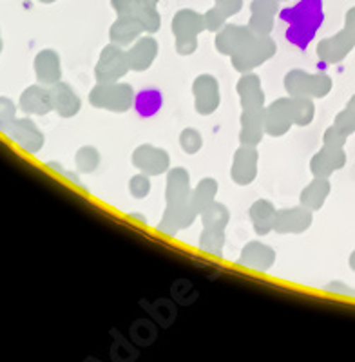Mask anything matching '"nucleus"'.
I'll use <instances>...</instances> for the list:
<instances>
[{"label":"nucleus","instance_id":"f257e3e1","mask_svg":"<svg viewBox=\"0 0 355 362\" xmlns=\"http://www.w3.org/2000/svg\"><path fill=\"white\" fill-rule=\"evenodd\" d=\"M199 214L192 205V185L190 174L183 167H174L167 173L165 181V210L158 223L161 234L178 235L182 230L194 225Z\"/></svg>","mask_w":355,"mask_h":362},{"label":"nucleus","instance_id":"f03ea898","mask_svg":"<svg viewBox=\"0 0 355 362\" xmlns=\"http://www.w3.org/2000/svg\"><path fill=\"white\" fill-rule=\"evenodd\" d=\"M89 103L93 107L102 109L109 112H127L134 107L136 102V93L131 83H125L122 80L118 82H96V86L89 90Z\"/></svg>","mask_w":355,"mask_h":362},{"label":"nucleus","instance_id":"7ed1b4c3","mask_svg":"<svg viewBox=\"0 0 355 362\" xmlns=\"http://www.w3.org/2000/svg\"><path fill=\"white\" fill-rule=\"evenodd\" d=\"M206 31L205 17L194 11L183 9L173 18L174 49L180 57H190L198 51L199 35Z\"/></svg>","mask_w":355,"mask_h":362},{"label":"nucleus","instance_id":"20e7f679","mask_svg":"<svg viewBox=\"0 0 355 362\" xmlns=\"http://www.w3.org/2000/svg\"><path fill=\"white\" fill-rule=\"evenodd\" d=\"M277 53V44L270 35L260 37L254 35L245 42L240 49L231 57V64L238 73H252L254 69L267 64Z\"/></svg>","mask_w":355,"mask_h":362},{"label":"nucleus","instance_id":"39448f33","mask_svg":"<svg viewBox=\"0 0 355 362\" xmlns=\"http://www.w3.org/2000/svg\"><path fill=\"white\" fill-rule=\"evenodd\" d=\"M286 95L308 96V98H325L330 95L334 82L325 73H306L303 69H290L283 78Z\"/></svg>","mask_w":355,"mask_h":362},{"label":"nucleus","instance_id":"423d86ee","mask_svg":"<svg viewBox=\"0 0 355 362\" xmlns=\"http://www.w3.org/2000/svg\"><path fill=\"white\" fill-rule=\"evenodd\" d=\"M131 71L127 51L118 44H107L100 51L98 62L95 66L96 82H118Z\"/></svg>","mask_w":355,"mask_h":362},{"label":"nucleus","instance_id":"0eeeda50","mask_svg":"<svg viewBox=\"0 0 355 362\" xmlns=\"http://www.w3.org/2000/svg\"><path fill=\"white\" fill-rule=\"evenodd\" d=\"M131 163L140 173L149 174L151 177L163 176L170 169V156L165 148L151 144H141L132 151Z\"/></svg>","mask_w":355,"mask_h":362},{"label":"nucleus","instance_id":"6e6552de","mask_svg":"<svg viewBox=\"0 0 355 362\" xmlns=\"http://www.w3.org/2000/svg\"><path fill=\"white\" fill-rule=\"evenodd\" d=\"M192 96H194V109L198 115H214L221 103V89L214 74H198L192 82Z\"/></svg>","mask_w":355,"mask_h":362},{"label":"nucleus","instance_id":"1a4fd4ad","mask_svg":"<svg viewBox=\"0 0 355 362\" xmlns=\"http://www.w3.org/2000/svg\"><path fill=\"white\" fill-rule=\"evenodd\" d=\"M257 167H260V153L257 147L250 145H240L232 156L231 177L238 187L252 185L257 177Z\"/></svg>","mask_w":355,"mask_h":362},{"label":"nucleus","instance_id":"9d476101","mask_svg":"<svg viewBox=\"0 0 355 362\" xmlns=\"http://www.w3.org/2000/svg\"><path fill=\"white\" fill-rule=\"evenodd\" d=\"M312 223H314V212L312 210L305 209L303 205L289 206V209L277 210L274 232L281 235L303 234L312 226Z\"/></svg>","mask_w":355,"mask_h":362},{"label":"nucleus","instance_id":"9b49d317","mask_svg":"<svg viewBox=\"0 0 355 362\" xmlns=\"http://www.w3.org/2000/svg\"><path fill=\"white\" fill-rule=\"evenodd\" d=\"M6 134L11 138L25 153L37 154L44 147V132L37 127L33 119L29 118H17L11 124V127L6 131Z\"/></svg>","mask_w":355,"mask_h":362},{"label":"nucleus","instance_id":"f8f14e48","mask_svg":"<svg viewBox=\"0 0 355 362\" xmlns=\"http://www.w3.org/2000/svg\"><path fill=\"white\" fill-rule=\"evenodd\" d=\"M355 47V38L348 33L347 29L339 31V33L332 35V37L322 38L318 44V53L319 60L325 64H339L343 62L344 58L354 51Z\"/></svg>","mask_w":355,"mask_h":362},{"label":"nucleus","instance_id":"ddd939ff","mask_svg":"<svg viewBox=\"0 0 355 362\" xmlns=\"http://www.w3.org/2000/svg\"><path fill=\"white\" fill-rule=\"evenodd\" d=\"M347 165L344 147H330L322 145L310 160V173L314 177H330Z\"/></svg>","mask_w":355,"mask_h":362},{"label":"nucleus","instance_id":"4468645a","mask_svg":"<svg viewBox=\"0 0 355 362\" xmlns=\"http://www.w3.org/2000/svg\"><path fill=\"white\" fill-rule=\"evenodd\" d=\"M238 263L256 272H269L276 263V250L261 241H248L240 252Z\"/></svg>","mask_w":355,"mask_h":362},{"label":"nucleus","instance_id":"2eb2a0df","mask_svg":"<svg viewBox=\"0 0 355 362\" xmlns=\"http://www.w3.org/2000/svg\"><path fill=\"white\" fill-rule=\"evenodd\" d=\"M235 93L240 96L241 109L267 107L263 83L256 73H241V78L235 83Z\"/></svg>","mask_w":355,"mask_h":362},{"label":"nucleus","instance_id":"dca6fc26","mask_svg":"<svg viewBox=\"0 0 355 362\" xmlns=\"http://www.w3.org/2000/svg\"><path fill=\"white\" fill-rule=\"evenodd\" d=\"M158 51H160V45L154 37H140L134 44L129 45L127 49V58L131 71L134 73H144V71L151 69V66L154 64L158 57Z\"/></svg>","mask_w":355,"mask_h":362},{"label":"nucleus","instance_id":"f3484780","mask_svg":"<svg viewBox=\"0 0 355 362\" xmlns=\"http://www.w3.org/2000/svg\"><path fill=\"white\" fill-rule=\"evenodd\" d=\"M252 37V29L248 28V25H223L214 37L216 51H218L219 54H223V57L231 58L245 42L250 40Z\"/></svg>","mask_w":355,"mask_h":362},{"label":"nucleus","instance_id":"a211bd4d","mask_svg":"<svg viewBox=\"0 0 355 362\" xmlns=\"http://www.w3.org/2000/svg\"><path fill=\"white\" fill-rule=\"evenodd\" d=\"M21 109L25 115L46 116L53 111V96H51V87L44 83L29 86L21 95Z\"/></svg>","mask_w":355,"mask_h":362},{"label":"nucleus","instance_id":"6ab92c4d","mask_svg":"<svg viewBox=\"0 0 355 362\" xmlns=\"http://www.w3.org/2000/svg\"><path fill=\"white\" fill-rule=\"evenodd\" d=\"M293 127L290 118L289 107H286V96L274 100L270 105L264 107V132L272 138L285 136Z\"/></svg>","mask_w":355,"mask_h":362},{"label":"nucleus","instance_id":"aec40b11","mask_svg":"<svg viewBox=\"0 0 355 362\" xmlns=\"http://www.w3.org/2000/svg\"><path fill=\"white\" fill-rule=\"evenodd\" d=\"M240 145L257 147L264 138V107L243 109L240 118Z\"/></svg>","mask_w":355,"mask_h":362},{"label":"nucleus","instance_id":"412c9836","mask_svg":"<svg viewBox=\"0 0 355 362\" xmlns=\"http://www.w3.org/2000/svg\"><path fill=\"white\" fill-rule=\"evenodd\" d=\"M33 67L38 83L51 87L62 80V60L54 49H42L35 57Z\"/></svg>","mask_w":355,"mask_h":362},{"label":"nucleus","instance_id":"4be33fe9","mask_svg":"<svg viewBox=\"0 0 355 362\" xmlns=\"http://www.w3.org/2000/svg\"><path fill=\"white\" fill-rule=\"evenodd\" d=\"M51 96H53V111L62 118H73L82 109L80 96L69 83L62 82V80L51 86Z\"/></svg>","mask_w":355,"mask_h":362},{"label":"nucleus","instance_id":"5701e85b","mask_svg":"<svg viewBox=\"0 0 355 362\" xmlns=\"http://www.w3.org/2000/svg\"><path fill=\"white\" fill-rule=\"evenodd\" d=\"M276 216L277 209L269 199H257L248 209V218H250L252 228L257 235H269L270 232H274Z\"/></svg>","mask_w":355,"mask_h":362},{"label":"nucleus","instance_id":"b1692460","mask_svg":"<svg viewBox=\"0 0 355 362\" xmlns=\"http://www.w3.org/2000/svg\"><path fill=\"white\" fill-rule=\"evenodd\" d=\"M144 33V25L136 18L131 17V15H120V18L111 25L109 38H111L112 44H118L122 47H125V45L134 44Z\"/></svg>","mask_w":355,"mask_h":362},{"label":"nucleus","instance_id":"393cba45","mask_svg":"<svg viewBox=\"0 0 355 362\" xmlns=\"http://www.w3.org/2000/svg\"><path fill=\"white\" fill-rule=\"evenodd\" d=\"M332 185L328 177H314V180L310 181L308 185L301 190L299 194V205H303L305 209L315 210L321 209L325 203H327L328 196H330Z\"/></svg>","mask_w":355,"mask_h":362},{"label":"nucleus","instance_id":"a878e982","mask_svg":"<svg viewBox=\"0 0 355 362\" xmlns=\"http://www.w3.org/2000/svg\"><path fill=\"white\" fill-rule=\"evenodd\" d=\"M286 107H289L292 124L298 127H306L314 122L315 103L314 98L308 96H286Z\"/></svg>","mask_w":355,"mask_h":362},{"label":"nucleus","instance_id":"bb28decb","mask_svg":"<svg viewBox=\"0 0 355 362\" xmlns=\"http://www.w3.org/2000/svg\"><path fill=\"white\" fill-rule=\"evenodd\" d=\"M199 219L205 228H214V230H227L231 223V210L223 203L214 202L199 212Z\"/></svg>","mask_w":355,"mask_h":362},{"label":"nucleus","instance_id":"cd10ccee","mask_svg":"<svg viewBox=\"0 0 355 362\" xmlns=\"http://www.w3.org/2000/svg\"><path fill=\"white\" fill-rule=\"evenodd\" d=\"M218 190L219 185L214 177H203V180L198 181V185L192 189V205H194L198 214L211 203L216 202Z\"/></svg>","mask_w":355,"mask_h":362},{"label":"nucleus","instance_id":"c85d7f7f","mask_svg":"<svg viewBox=\"0 0 355 362\" xmlns=\"http://www.w3.org/2000/svg\"><path fill=\"white\" fill-rule=\"evenodd\" d=\"M100 151L93 145H83L75 154V167L80 174H93L100 167Z\"/></svg>","mask_w":355,"mask_h":362},{"label":"nucleus","instance_id":"c756f323","mask_svg":"<svg viewBox=\"0 0 355 362\" xmlns=\"http://www.w3.org/2000/svg\"><path fill=\"white\" fill-rule=\"evenodd\" d=\"M198 247L205 254L221 255L225 248V230H214V228H205L203 226L198 239Z\"/></svg>","mask_w":355,"mask_h":362},{"label":"nucleus","instance_id":"7c9ffc66","mask_svg":"<svg viewBox=\"0 0 355 362\" xmlns=\"http://www.w3.org/2000/svg\"><path fill=\"white\" fill-rule=\"evenodd\" d=\"M334 125L343 132V134L351 136L355 132V95L348 100V103L344 105V109L341 112H337L334 119Z\"/></svg>","mask_w":355,"mask_h":362},{"label":"nucleus","instance_id":"2f4dec72","mask_svg":"<svg viewBox=\"0 0 355 362\" xmlns=\"http://www.w3.org/2000/svg\"><path fill=\"white\" fill-rule=\"evenodd\" d=\"M138 111L141 112L144 116H151L160 109L161 105V96L158 90H151L145 89L141 90L140 95H136V102H134Z\"/></svg>","mask_w":355,"mask_h":362},{"label":"nucleus","instance_id":"473e14b6","mask_svg":"<svg viewBox=\"0 0 355 362\" xmlns=\"http://www.w3.org/2000/svg\"><path fill=\"white\" fill-rule=\"evenodd\" d=\"M180 147L183 148V153L187 154H198L203 147V136L198 129L187 127L180 132Z\"/></svg>","mask_w":355,"mask_h":362},{"label":"nucleus","instance_id":"72a5a7b5","mask_svg":"<svg viewBox=\"0 0 355 362\" xmlns=\"http://www.w3.org/2000/svg\"><path fill=\"white\" fill-rule=\"evenodd\" d=\"M274 18H276V15H270V13L252 11V15H250V21H248V28L252 29L254 35L267 37V35L272 33Z\"/></svg>","mask_w":355,"mask_h":362},{"label":"nucleus","instance_id":"f704fd0d","mask_svg":"<svg viewBox=\"0 0 355 362\" xmlns=\"http://www.w3.org/2000/svg\"><path fill=\"white\" fill-rule=\"evenodd\" d=\"M151 189H153V183H151V176L145 173L134 174V176L129 180V192L134 199H145L149 196Z\"/></svg>","mask_w":355,"mask_h":362},{"label":"nucleus","instance_id":"c9c22d12","mask_svg":"<svg viewBox=\"0 0 355 362\" xmlns=\"http://www.w3.org/2000/svg\"><path fill=\"white\" fill-rule=\"evenodd\" d=\"M15 119H17V105L13 103V100L0 96V131H8Z\"/></svg>","mask_w":355,"mask_h":362},{"label":"nucleus","instance_id":"e433bc0d","mask_svg":"<svg viewBox=\"0 0 355 362\" xmlns=\"http://www.w3.org/2000/svg\"><path fill=\"white\" fill-rule=\"evenodd\" d=\"M347 140L348 136L343 134L335 125H330L322 134V145H330V147H344Z\"/></svg>","mask_w":355,"mask_h":362},{"label":"nucleus","instance_id":"4c0bfd02","mask_svg":"<svg viewBox=\"0 0 355 362\" xmlns=\"http://www.w3.org/2000/svg\"><path fill=\"white\" fill-rule=\"evenodd\" d=\"M225 13L221 9H211V11L205 15V25H206V31H212V33H218L219 29L225 25Z\"/></svg>","mask_w":355,"mask_h":362},{"label":"nucleus","instance_id":"58836bf2","mask_svg":"<svg viewBox=\"0 0 355 362\" xmlns=\"http://www.w3.org/2000/svg\"><path fill=\"white\" fill-rule=\"evenodd\" d=\"M325 290H327V292H332V293H341V296L355 297V288L348 286V284L343 283V281H330V283L325 286Z\"/></svg>","mask_w":355,"mask_h":362},{"label":"nucleus","instance_id":"ea45409f","mask_svg":"<svg viewBox=\"0 0 355 362\" xmlns=\"http://www.w3.org/2000/svg\"><path fill=\"white\" fill-rule=\"evenodd\" d=\"M250 11H261V13H270V15H277L279 6L276 0H256L250 8Z\"/></svg>","mask_w":355,"mask_h":362},{"label":"nucleus","instance_id":"a19ab883","mask_svg":"<svg viewBox=\"0 0 355 362\" xmlns=\"http://www.w3.org/2000/svg\"><path fill=\"white\" fill-rule=\"evenodd\" d=\"M344 29H347L348 33L355 38V8L350 9L347 15V24H344Z\"/></svg>","mask_w":355,"mask_h":362},{"label":"nucleus","instance_id":"79ce46f5","mask_svg":"<svg viewBox=\"0 0 355 362\" xmlns=\"http://www.w3.org/2000/svg\"><path fill=\"white\" fill-rule=\"evenodd\" d=\"M348 264H350L351 270L355 272V250L350 254V259H348Z\"/></svg>","mask_w":355,"mask_h":362},{"label":"nucleus","instance_id":"37998d69","mask_svg":"<svg viewBox=\"0 0 355 362\" xmlns=\"http://www.w3.org/2000/svg\"><path fill=\"white\" fill-rule=\"evenodd\" d=\"M0 53H2V37H0Z\"/></svg>","mask_w":355,"mask_h":362},{"label":"nucleus","instance_id":"c03bdc74","mask_svg":"<svg viewBox=\"0 0 355 362\" xmlns=\"http://www.w3.org/2000/svg\"><path fill=\"white\" fill-rule=\"evenodd\" d=\"M44 2H53V0H44Z\"/></svg>","mask_w":355,"mask_h":362}]
</instances>
